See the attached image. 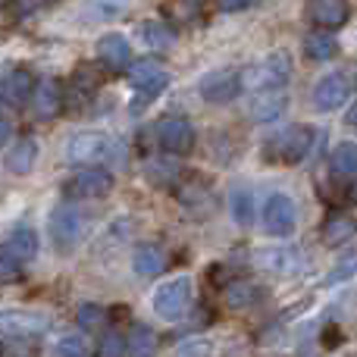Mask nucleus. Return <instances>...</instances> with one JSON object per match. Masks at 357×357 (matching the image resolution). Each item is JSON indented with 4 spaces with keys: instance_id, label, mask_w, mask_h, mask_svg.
Returning <instances> with one entry per match:
<instances>
[{
    "instance_id": "6ab92c4d",
    "label": "nucleus",
    "mask_w": 357,
    "mask_h": 357,
    "mask_svg": "<svg viewBox=\"0 0 357 357\" xmlns=\"http://www.w3.org/2000/svg\"><path fill=\"white\" fill-rule=\"evenodd\" d=\"M104 85V73L91 63H79L73 73V82H69V94H73L79 104H88L94 98V91Z\"/></svg>"
},
{
    "instance_id": "79ce46f5",
    "label": "nucleus",
    "mask_w": 357,
    "mask_h": 357,
    "mask_svg": "<svg viewBox=\"0 0 357 357\" xmlns=\"http://www.w3.org/2000/svg\"><path fill=\"white\" fill-rule=\"evenodd\" d=\"M345 123H348V129H354L357 132V100L351 107H348V116H345Z\"/></svg>"
},
{
    "instance_id": "c03bdc74",
    "label": "nucleus",
    "mask_w": 357,
    "mask_h": 357,
    "mask_svg": "<svg viewBox=\"0 0 357 357\" xmlns=\"http://www.w3.org/2000/svg\"><path fill=\"white\" fill-rule=\"evenodd\" d=\"M13 3V0H0V10H3V6H10Z\"/></svg>"
},
{
    "instance_id": "c756f323",
    "label": "nucleus",
    "mask_w": 357,
    "mask_h": 357,
    "mask_svg": "<svg viewBox=\"0 0 357 357\" xmlns=\"http://www.w3.org/2000/svg\"><path fill=\"white\" fill-rule=\"evenodd\" d=\"M178 201L185 207H197L201 201H210V182L201 176H191L185 185H178Z\"/></svg>"
},
{
    "instance_id": "39448f33",
    "label": "nucleus",
    "mask_w": 357,
    "mask_h": 357,
    "mask_svg": "<svg viewBox=\"0 0 357 357\" xmlns=\"http://www.w3.org/2000/svg\"><path fill=\"white\" fill-rule=\"evenodd\" d=\"M241 88H245V73L235 66L213 69V73H207L197 82V94L207 104H229V100H235L241 94Z\"/></svg>"
},
{
    "instance_id": "37998d69",
    "label": "nucleus",
    "mask_w": 357,
    "mask_h": 357,
    "mask_svg": "<svg viewBox=\"0 0 357 357\" xmlns=\"http://www.w3.org/2000/svg\"><path fill=\"white\" fill-rule=\"evenodd\" d=\"M348 197H351V201L357 204V178H354V182H351V188H348Z\"/></svg>"
},
{
    "instance_id": "1a4fd4ad",
    "label": "nucleus",
    "mask_w": 357,
    "mask_h": 357,
    "mask_svg": "<svg viewBox=\"0 0 357 357\" xmlns=\"http://www.w3.org/2000/svg\"><path fill=\"white\" fill-rule=\"evenodd\" d=\"M195 126L182 116H169L157 123V142H160L163 154H173V157H185L195 151Z\"/></svg>"
},
{
    "instance_id": "ddd939ff",
    "label": "nucleus",
    "mask_w": 357,
    "mask_h": 357,
    "mask_svg": "<svg viewBox=\"0 0 357 357\" xmlns=\"http://www.w3.org/2000/svg\"><path fill=\"white\" fill-rule=\"evenodd\" d=\"M98 60L104 63L107 69H132V44L126 35L119 31H110L98 41Z\"/></svg>"
},
{
    "instance_id": "9b49d317",
    "label": "nucleus",
    "mask_w": 357,
    "mask_h": 357,
    "mask_svg": "<svg viewBox=\"0 0 357 357\" xmlns=\"http://www.w3.org/2000/svg\"><path fill=\"white\" fill-rule=\"evenodd\" d=\"M254 264L266 273H276V276H295V273H301L304 257L298 248L279 245V248H260V251L254 254Z\"/></svg>"
},
{
    "instance_id": "f8f14e48",
    "label": "nucleus",
    "mask_w": 357,
    "mask_h": 357,
    "mask_svg": "<svg viewBox=\"0 0 357 357\" xmlns=\"http://www.w3.org/2000/svg\"><path fill=\"white\" fill-rule=\"evenodd\" d=\"M307 16L320 31H333L351 19L348 0H307Z\"/></svg>"
},
{
    "instance_id": "aec40b11",
    "label": "nucleus",
    "mask_w": 357,
    "mask_h": 357,
    "mask_svg": "<svg viewBox=\"0 0 357 357\" xmlns=\"http://www.w3.org/2000/svg\"><path fill=\"white\" fill-rule=\"evenodd\" d=\"M132 266L142 279H154L167 270V251L160 245H138L135 257H132Z\"/></svg>"
},
{
    "instance_id": "423d86ee",
    "label": "nucleus",
    "mask_w": 357,
    "mask_h": 357,
    "mask_svg": "<svg viewBox=\"0 0 357 357\" xmlns=\"http://www.w3.org/2000/svg\"><path fill=\"white\" fill-rule=\"evenodd\" d=\"M47 235H50L56 251L66 254V251H73V248L82 241V235H85V220H82V213L75 207L63 204V207H56L54 213H50Z\"/></svg>"
},
{
    "instance_id": "20e7f679",
    "label": "nucleus",
    "mask_w": 357,
    "mask_h": 357,
    "mask_svg": "<svg viewBox=\"0 0 357 357\" xmlns=\"http://www.w3.org/2000/svg\"><path fill=\"white\" fill-rule=\"evenodd\" d=\"M191 279L188 276H176L169 279V282H163L160 289L154 291V298H151V304H154V314L160 317V320H182L185 310L191 307Z\"/></svg>"
},
{
    "instance_id": "a18cd8bd",
    "label": "nucleus",
    "mask_w": 357,
    "mask_h": 357,
    "mask_svg": "<svg viewBox=\"0 0 357 357\" xmlns=\"http://www.w3.org/2000/svg\"><path fill=\"white\" fill-rule=\"evenodd\" d=\"M0 357H3V345H0Z\"/></svg>"
},
{
    "instance_id": "cd10ccee",
    "label": "nucleus",
    "mask_w": 357,
    "mask_h": 357,
    "mask_svg": "<svg viewBox=\"0 0 357 357\" xmlns=\"http://www.w3.org/2000/svg\"><path fill=\"white\" fill-rule=\"evenodd\" d=\"M144 176H148L151 185H157V188H167V185H176V178L182 176V167L173 160H148V167H144Z\"/></svg>"
},
{
    "instance_id": "ea45409f",
    "label": "nucleus",
    "mask_w": 357,
    "mask_h": 357,
    "mask_svg": "<svg viewBox=\"0 0 357 357\" xmlns=\"http://www.w3.org/2000/svg\"><path fill=\"white\" fill-rule=\"evenodd\" d=\"M254 0H216V6H220L222 13H238L245 10V6H251Z\"/></svg>"
},
{
    "instance_id": "2f4dec72",
    "label": "nucleus",
    "mask_w": 357,
    "mask_h": 357,
    "mask_svg": "<svg viewBox=\"0 0 357 357\" xmlns=\"http://www.w3.org/2000/svg\"><path fill=\"white\" fill-rule=\"evenodd\" d=\"M132 0H88V13L91 19H100V22H110V19H119L126 10H129Z\"/></svg>"
},
{
    "instance_id": "4c0bfd02",
    "label": "nucleus",
    "mask_w": 357,
    "mask_h": 357,
    "mask_svg": "<svg viewBox=\"0 0 357 357\" xmlns=\"http://www.w3.org/2000/svg\"><path fill=\"white\" fill-rule=\"evenodd\" d=\"M56 357H85V339L82 335H66L56 345Z\"/></svg>"
},
{
    "instance_id": "412c9836",
    "label": "nucleus",
    "mask_w": 357,
    "mask_h": 357,
    "mask_svg": "<svg viewBox=\"0 0 357 357\" xmlns=\"http://www.w3.org/2000/svg\"><path fill=\"white\" fill-rule=\"evenodd\" d=\"M35 91H38V82L29 69L10 73V79H6V85H3V98L10 100L13 107H22L29 98H35Z\"/></svg>"
},
{
    "instance_id": "bb28decb",
    "label": "nucleus",
    "mask_w": 357,
    "mask_h": 357,
    "mask_svg": "<svg viewBox=\"0 0 357 357\" xmlns=\"http://www.w3.org/2000/svg\"><path fill=\"white\" fill-rule=\"evenodd\" d=\"M6 248H10V251L16 254L22 264L35 260V254H38V235H35V229H29V226L16 229V232L10 235V241H6Z\"/></svg>"
},
{
    "instance_id": "58836bf2",
    "label": "nucleus",
    "mask_w": 357,
    "mask_h": 357,
    "mask_svg": "<svg viewBox=\"0 0 357 357\" xmlns=\"http://www.w3.org/2000/svg\"><path fill=\"white\" fill-rule=\"evenodd\" d=\"M210 282H220L222 289H226V285H232L235 279H226V266H222V264H213V266H210Z\"/></svg>"
},
{
    "instance_id": "e433bc0d",
    "label": "nucleus",
    "mask_w": 357,
    "mask_h": 357,
    "mask_svg": "<svg viewBox=\"0 0 357 357\" xmlns=\"http://www.w3.org/2000/svg\"><path fill=\"white\" fill-rule=\"evenodd\" d=\"M176 357H210V342L207 339H185L176 348Z\"/></svg>"
},
{
    "instance_id": "7c9ffc66",
    "label": "nucleus",
    "mask_w": 357,
    "mask_h": 357,
    "mask_svg": "<svg viewBox=\"0 0 357 357\" xmlns=\"http://www.w3.org/2000/svg\"><path fill=\"white\" fill-rule=\"evenodd\" d=\"M229 204H232V220L238 222V226H251L254 222V195L248 188H235L232 197H229Z\"/></svg>"
},
{
    "instance_id": "0eeeda50",
    "label": "nucleus",
    "mask_w": 357,
    "mask_h": 357,
    "mask_svg": "<svg viewBox=\"0 0 357 357\" xmlns=\"http://www.w3.org/2000/svg\"><path fill=\"white\" fill-rule=\"evenodd\" d=\"M113 173L110 169H79L75 176H69L63 182V195L73 197V201H91V197H107L113 191Z\"/></svg>"
},
{
    "instance_id": "f03ea898",
    "label": "nucleus",
    "mask_w": 357,
    "mask_h": 357,
    "mask_svg": "<svg viewBox=\"0 0 357 357\" xmlns=\"http://www.w3.org/2000/svg\"><path fill=\"white\" fill-rule=\"evenodd\" d=\"M116 157V142H113L107 132H75L69 138V148H66V160L75 163V167H98L104 160H113Z\"/></svg>"
},
{
    "instance_id": "f704fd0d",
    "label": "nucleus",
    "mask_w": 357,
    "mask_h": 357,
    "mask_svg": "<svg viewBox=\"0 0 357 357\" xmlns=\"http://www.w3.org/2000/svg\"><path fill=\"white\" fill-rule=\"evenodd\" d=\"M129 354V345H126V339L119 333H107L104 339H100L98 345V354L94 357H126Z\"/></svg>"
},
{
    "instance_id": "a19ab883",
    "label": "nucleus",
    "mask_w": 357,
    "mask_h": 357,
    "mask_svg": "<svg viewBox=\"0 0 357 357\" xmlns=\"http://www.w3.org/2000/svg\"><path fill=\"white\" fill-rule=\"evenodd\" d=\"M10 138H13V126H10V123H6V119H3V116H0V148H3V144H6V142H10Z\"/></svg>"
},
{
    "instance_id": "4468645a",
    "label": "nucleus",
    "mask_w": 357,
    "mask_h": 357,
    "mask_svg": "<svg viewBox=\"0 0 357 357\" xmlns=\"http://www.w3.org/2000/svg\"><path fill=\"white\" fill-rule=\"evenodd\" d=\"M348 100V79L342 73L323 75L314 85V107L317 110H339Z\"/></svg>"
},
{
    "instance_id": "f3484780",
    "label": "nucleus",
    "mask_w": 357,
    "mask_h": 357,
    "mask_svg": "<svg viewBox=\"0 0 357 357\" xmlns=\"http://www.w3.org/2000/svg\"><path fill=\"white\" fill-rule=\"evenodd\" d=\"M129 82L135 85V91H138V88H163V91H167V88H169V73L160 66V60L148 56V60L132 63Z\"/></svg>"
},
{
    "instance_id": "6e6552de",
    "label": "nucleus",
    "mask_w": 357,
    "mask_h": 357,
    "mask_svg": "<svg viewBox=\"0 0 357 357\" xmlns=\"http://www.w3.org/2000/svg\"><path fill=\"white\" fill-rule=\"evenodd\" d=\"M50 320L38 310H0V335H10L16 342H31L44 335Z\"/></svg>"
},
{
    "instance_id": "dca6fc26",
    "label": "nucleus",
    "mask_w": 357,
    "mask_h": 357,
    "mask_svg": "<svg viewBox=\"0 0 357 357\" xmlns=\"http://www.w3.org/2000/svg\"><path fill=\"white\" fill-rule=\"evenodd\" d=\"M285 107H289V94H285V88H276V91L254 94L248 113H251L254 123H276V119L285 113Z\"/></svg>"
},
{
    "instance_id": "2eb2a0df",
    "label": "nucleus",
    "mask_w": 357,
    "mask_h": 357,
    "mask_svg": "<svg viewBox=\"0 0 357 357\" xmlns=\"http://www.w3.org/2000/svg\"><path fill=\"white\" fill-rule=\"evenodd\" d=\"M66 107V94H63L60 79H41L35 91V116L38 119H56Z\"/></svg>"
},
{
    "instance_id": "f257e3e1",
    "label": "nucleus",
    "mask_w": 357,
    "mask_h": 357,
    "mask_svg": "<svg viewBox=\"0 0 357 357\" xmlns=\"http://www.w3.org/2000/svg\"><path fill=\"white\" fill-rule=\"evenodd\" d=\"M310 148H314V129L310 126H289L264 144V160L276 163V167H295L310 154Z\"/></svg>"
},
{
    "instance_id": "5701e85b",
    "label": "nucleus",
    "mask_w": 357,
    "mask_h": 357,
    "mask_svg": "<svg viewBox=\"0 0 357 357\" xmlns=\"http://www.w3.org/2000/svg\"><path fill=\"white\" fill-rule=\"evenodd\" d=\"M222 295H226V304L232 310H245V307H254V304L264 298V291H260V285L251 282V279H235L232 285L222 289Z\"/></svg>"
},
{
    "instance_id": "72a5a7b5",
    "label": "nucleus",
    "mask_w": 357,
    "mask_h": 357,
    "mask_svg": "<svg viewBox=\"0 0 357 357\" xmlns=\"http://www.w3.org/2000/svg\"><path fill=\"white\" fill-rule=\"evenodd\" d=\"M19 276H22V260L6 245H0V282H16Z\"/></svg>"
},
{
    "instance_id": "a878e982",
    "label": "nucleus",
    "mask_w": 357,
    "mask_h": 357,
    "mask_svg": "<svg viewBox=\"0 0 357 357\" xmlns=\"http://www.w3.org/2000/svg\"><path fill=\"white\" fill-rule=\"evenodd\" d=\"M138 31H142V41L151 50H169L176 44V31L167 22H144Z\"/></svg>"
},
{
    "instance_id": "c9c22d12",
    "label": "nucleus",
    "mask_w": 357,
    "mask_h": 357,
    "mask_svg": "<svg viewBox=\"0 0 357 357\" xmlns=\"http://www.w3.org/2000/svg\"><path fill=\"white\" fill-rule=\"evenodd\" d=\"M357 273V254H345L339 264L333 266V273L326 276V285H335V282H345Z\"/></svg>"
},
{
    "instance_id": "4be33fe9",
    "label": "nucleus",
    "mask_w": 357,
    "mask_h": 357,
    "mask_svg": "<svg viewBox=\"0 0 357 357\" xmlns=\"http://www.w3.org/2000/svg\"><path fill=\"white\" fill-rule=\"evenodd\" d=\"M35 160H38L35 138H19V142L10 148V154H6V169L16 176H29L31 167H35Z\"/></svg>"
},
{
    "instance_id": "b1692460",
    "label": "nucleus",
    "mask_w": 357,
    "mask_h": 357,
    "mask_svg": "<svg viewBox=\"0 0 357 357\" xmlns=\"http://www.w3.org/2000/svg\"><path fill=\"white\" fill-rule=\"evenodd\" d=\"M339 54V41H335L329 31H310L307 38H304V56L314 63H326L333 60V56Z\"/></svg>"
},
{
    "instance_id": "9d476101",
    "label": "nucleus",
    "mask_w": 357,
    "mask_h": 357,
    "mask_svg": "<svg viewBox=\"0 0 357 357\" xmlns=\"http://www.w3.org/2000/svg\"><path fill=\"white\" fill-rule=\"evenodd\" d=\"M298 226V207L289 195H273L264 204V229L276 238H289Z\"/></svg>"
},
{
    "instance_id": "393cba45",
    "label": "nucleus",
    "mask_w": 357,
    "mask_h": 357,
    "mask_svg": "<svg viewBox=\"0 0 357 357\" xmlns=\"http://www.w3.org/2000/svg\"><path fill=\"white\" fill-rule=\"evenodd\" d=\"M329 169H333L335 178H357V144L345 142L333 151V160H329Z\"/></svg>"
},
{
    "instance_id": "c85d7f7f",
    "label": "nucleus",
    "mask_w": 357,
    "mask_h": 357,
    "mask_svg": "<svg viewBox=\"0 0 357 357\" xmlns=\"http://www.w3.org/2000/svg\"><path fill=\"white\" fill-rule=\"evenodd\" d=\"M126 345H129L132 357H151L157 351V335H154V329L151 326H142V323H138V326H132Z\"/></svg>"
},
{
    "instance_id": "473e14b6",
    "label": "nucleus",
    "mask_w": 357,
    "mask_h": 357,
    "mask_svg": "<svg viewBox=\"0 0 357 357\" xmlns=\"http://www.w3.org/2000/svg\"><path fill=\"white\" fill-rule=\"evenodd\" d=\"M107 323V310L100 304H82L79 307V326L88 329V333H98Z\"/></svg>"
},
{
    "instance_id": "a211bd4d",
    "label": "nucleus",
    "mask_w": 357,
    "mask_h": 357,
    "mask_svg": "<svg viewBox=\"0 0 357 357\" xmlns=\"http://www.w3.org/2000/svg\"><path fill=\"white\" fill-rule=\"evenodd\" d=\"M357 235V220L348 213H329L320 229V238L326 248H342Z\"/></svg>"
},
{
    "instance_id": "7ed1b4c3",
    "label": "nucleus",
    "mask_w": 357,
    "mask_h": 357,
    "mask_svg": "<svg viewBox=\"0 0 357 357\" xmlns=\"http://www.w3.org/2000/svg\"><path fill=\"white\" fill-rule=\"evenodd\" d=\"M289 79H291V56L285 50H273L257 66H251L245 73V85L251 91H276V88L289 85Z\"/></svg>"
}]
</instances>
